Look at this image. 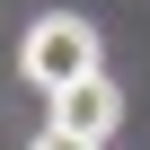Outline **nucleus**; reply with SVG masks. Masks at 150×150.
<instances>
[{
	"mask_svg": "<svg viewBox=\"0 0 150 150\" xmlns=\"http://www.w3.org/2000/svg\"><path fill=\"white\" fill-rule=\"evenodd\" d=\"M18 62H27V80H35V88L62 97V88L97 80V27H88V18H35Z\"/></svg>",
	"mask_w": 150,
	"mask_h": 150,
	"instance_id": "f257e3e1",
	"label": "nucleus"
},
{
	"mask_svg": "<svg viewBox=\"0 0 150 150\" xmlns=\"http://www.w3.org/2000/svg\"><path fill=\"white\" fill-rule=\"evenodd\" d=\"M115 124H124V97H115V80H106V71L53 97V132H71V141H88V150H97V141H106Z\"/></svg>",
	"mask_w": 150,
	"mask_h": 150,
	"instance_id": "f03ea898",
	"label": "nucleus"
},
{
	"mask_svg": "<svg viewBox=\"0 0 150 150\" xmlns=\"http://www.w3.org/2000/svg\"><path fill=\"white\" fill-rule=\"evenodd\" d=\"M35 150H88V141H71V132H53V124H44V141H35Z\"/></svg>",
	"mask_w": 150,
	"mask_h": 150,
	"instance_id": "7ed1b4c3",
	"label": "nucleus"
}]
</instances>
